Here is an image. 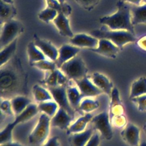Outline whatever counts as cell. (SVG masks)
<instances>
[{
    "mask_svg": "<svg viewBox=\"0 0 146 146\" xmlns=\"http://www.w3.org/2000/svg\"><path fill=\"white\" fill-rule=\"evenodd\" d=\"M117 9L114 14L100 18V23L107 26L111 30H127L135 34L131 22L130 6L119 0L117 3Z\"/></svg>",
    "mask_w": 146,
    "mask_h": 146,
    "instance_id": "6da1fadb",
    "label": "cell"
},
{
    "mask_svg": "<svg viewBox=\"0 0 146 146\" xmlns=\"http://www.w3.org/2000/svg\"><path fill=\"white\" fill-rule=\"evenodd\" d=\"M92 36L99 39L110 40L120 50L127 43L135 42L137 39L135 34L127 30H105L96 29L90 33Z\"/></svg>",
    "mask_w": 146,
    "mask_h": 146,
    "instance_id": "7a4b0ae2",
    "label": "cell"
},
{
    "mask_svg": "<svg viewBox=\"0 0 146 146\" xmlns=\"http://www.w3.org/2000/svg\"><path fill=\"white\" fill-rule=\"evenodd\" d=\"M51 127V118L41 113L38 121L29 136V142L33 145H43L48 139Z\"/></svg>",
    "mask_w": 146,
    "mask_h": 146,
    "instance_id": "3957f363",
    "label": "cell"
},
{
    "mask_svg": "<svg viewBox=\"0 0 146 146\" xmlns=\"http://www.w3.org/2000/svg\"><path fill=\"white\" fill-rule=\"evenodd\" d=\"M59 69L70 80L80 79L87 76L88 68L83 59L78 55L63 63Z\"/></svg>",
    "mask_w": 146,
    "mask_h": 146,
    "instance_id": "277c9868",
    "label": "cell"
},
{
    "mask_svg": "<svg viewBox=\"0 0 146 146\" xmlns=\"http://www.w3.org/2000/svg\"><path fill=\"white\" fill-rule=\"evenodd\" d=\"M1 25L2 26L1 32L0 46L1 48H2L18 38L23 31V26L21 22L14 19L6 21Z\"/></svg>",
    "mask_w": 146,
    "mask_h": 146,
    "instance_id": "5b68a950",
    "label": "cell"
},
{
    "mask_svg": "<svg viewBox=\"0 0 146 146\" xmlns=\"http://www.w3.org/2000/svg\"><path fill=\"white\" fill-rule=\"evenodd\" d=\"M93 128L97 130L107 140H111L113 136L112 125L108 112H102L93 116L91 121Z\"/></svg>",
    "mask_w": 146,
    "mask_h": 146,
    "instance_id": "8992f818",
    "label": "cell"
},
{
    "mask_svg": "<svg viewBox=\"0 0 146 146\" xmlns=\"http://www.w3.org/2000/svg\"><path fill=\"white\" fill-rule=\"evenodd\" d=\"M39 112L38 105L35 103H31L22 112L15 116L14 121L9 123L3 128V131L8 135H13V130L17 125L30 120L36 116Z\"/></svg>",
    "mask_w": 146,
    "mask_h": 146,
    "instance_id": "52a82bcc",
    "label": "cell"
},
{
    "mask_svg": "<svg viewBox=\"0 0 146 146\" xmlns=\"http://www.w3.org/2000/svg\"><path fill=\"white\" fill-rule=\"evenodd\" d=\"M51 94L53 100L58 104L59 107L65 110L71 116L74 117V109L71 106L67 94L66 86L48 87Z\"/></svg>",
    "mask_w": 146,
    "mask_h": 146,
    "instance_id": "ba28073f",
    "label": "cell"
},
{
    "mask_svg": "<svg viewBox=\"0 0 146 146\" xmlns=\"http://www.w3.org/2000/svg\"><path fill=\"white\" fill-rule=\"evenodd\" d=\"M122 140L129 146H138L140 143V129L138 126L128 123L120 132Z\"/></svg>",
    "mask_w": 146,
    "mask_h": 146,
    "instance_id": "9c48e42d",
    "label": "cell"
},
{
    "mask_svg": "<svg viewBox=\"0 0 146 146\" xmlns=\"http://www.w3.org/2000/svg\"><path fill=\"white\" fill-rule=\"evenodd\" d=\"M90 50L107 58L115 59L120 49L110 40L99 39L98 46L96 48H91Z\"/></svg>",
    "mask_w": 146,
    "mask_h": 146,
    "instance_id": "30bf717a",
    "label": "cell"
},
{
    "mask_svg": "<svg viewBox=\"0 0 146 146\" xmlns=\"http://www.w3.org/2000/svg\"><path fill=\"white\" fill-rule=\"evenodd\" d=\"M79 88L83 98H92L103 93L91 80L90 77L86 76L80 79L74 81Z\"/></svg>",
    "mask_w": 146,
    "mask_h": 146,
    "instance_id": "8fae6325",
    "label": "cell"
},
{
    "mask_svg": "<svg viewBox=\"0 0 146 146\" xmlns=\"http://www.w3.org/2000/svg\"><path fill=\"white\" fill-rule=\"evenodd\" d=\"M34 42L47 59L54 62L56 61L58 56V49L50 42L41 39L36 34H34Z\"/></svg>",
    "mask_w": 146,
    "mask_h": 146,
    "instance_id": "7c38bea8",
    "label": "cell"
},
{
    "mask_svg": "<svg viewBox=\"0 0 146 146\" xmlns=\"http://www.w3.org/2000/svg\"><path fill=\"white\" fill-rule=\"evenodd\" d=\"M80 48L72 44H64L58 49V56L55 62L58 68L61 66L78 55Z\"/></svg>",
    "mask_w": 146,
    "mask_h": 146,
    "instance_id": "4fadbf2b",
    "label": "cell"
},
{
    "mask_svg": "<svg viewBox=\"0 0 146 146\" xmlns=\"http://www.w3.org/2000/svg\"><path fill=\"white\" fill-rule=\"evenodd\" d=\"M71 44L79 48H88L89 49L96 48L99 43V39L91 35L84 33L74 35L70 39Z\"/></svg>",
    "mask_w": 146,
    "mask_h": 146,
    "instance_id": "5bb4252c",
    "label": "cell"
},
{
    "mask_svg": "<svg viewBox=\"0 0 146 146\" xmlns=\"http://www.w3.org/2000/svg\"><path fill=\"white\" fill-rule=\"evenodd\" d=\"M73 118L74 117L71 116L65 110L59 107L54 116L51 118V126L62 130H66L71 125Z\"/></svg>",
    "mask_w": 146,
    "mask_h": 146,
    "instance_id": "9a60e30c",
    "label": "cell"
},
{
    "mask_svg": "<svg viewBox=\"0 0 146 146\" xmlns=\"http://www.w3.org/2000/svg\"><path fill=\"white\" fill-rule=\"evenodd\" d=\"M90 79L103 93L106 94L110 97L114 87L112 82L107 76L102 73L95 72L90 76Z\"/></svg>",
    "mask_w": 146,
    "mask_h": 146,
    "instance_id": "2e32d148",
    "label": "cell"
},
{
    "mask_svg": "<svg viewBox=\"0 0 146 146\" xmlns=\"http://www.w3.org/2000/svg\"><path fill=\"white\" fill-rule=\"evenodd\" d=\"M47 72L44 83L48 87L66 86L68 78L59 68H57L54 71Z\"/></svg>",
    "mask_w": 146,
    "mask_h": 146,
    "instance_id": "e0dca14e",
    "label": "cell"
},
{
    "mask_svg": "<svg viewBox=\"0 0 146 146\" xmlns=\"http://www.w3.org/2000/svg\"><path fill=\"white\" fill-rule=\"evenodd\" d=\"M111 100L108 110L110 118L116 116L124 114V108L120 97V94L116 87H113L111 96Z\"/></svg>",
    "mask_w": 146,
    "mask_h": 146,
    "instance_id": "ac0fdd59",
    "label": "cell"
},
{
    "mask_svg": "<svg viewBox=\"0 0 146 146\" xmlns=\"http://www.w3.org/2000/svg\"><path fill=\"white\" fill-rule=\"evenodd\" d=\"M52 21L60 35L70 38L74 35L70 27L69 20L64 13L59 12Z\"/></svg>",
    "mask_w": 146,
    "mask_h": 146,
    "instance_id": "d6986e66",
    "label": "cell"
},
{
    "mask_svg": "<svg viewBox=\"0 0 146 146\" xmlns=\"http://www.w3.org/2000/svg\"><path fill=\"white\" fill-rule=\"evenodd\" d=\"M94 133L93 128L86 129L79 133H72L68 137V142L70 146H86Z\"/></svg>",
    "mask_w": 146,
    "mask_h": 146,
    "instance_id": "ffe728a7",
    "label": "cell"
},
{
    "mask_svg": "<svg viewBox=\"0 0 146 146\" xmlns=\"http://www.w3.org/2000/svg\"><path fill=\"white\" fill-rule=\"evenodd\" d=\"M93 116L91 113H86L84 115L78 117L74 122L71 124L66 129L67 133L68 135L72 133H79L86 129L88 123L91 122Z\"/></svg>",
    "mask_w": 146,
    "mask_h": 146,
    "instance_id": "44dd1931",
    "label": "cell"
},
{
    "mask_svg": "<svg viewBox=\"0 0 146 146\" xmlns=\"http://www.w3.org/2000/svg\"><path fill=\"white\" fill-rule=\"evenodd\" d=\"M131 22L133 26L140 24L146 25V4L130 6Z\"/></svg>",
    "mask_w": 146,
    "mask_h": 146,
    "instance_id": "7402d4cb",
    "label": "cell"
},
{
    "mask_svg": "<svg viewBox=\"0 0 146 146\" xmlns=\"http://www.w3.org/2000/svg\"><path fill=\"white\" fill-rule=\"evenodd\" d=\"M146 94V76H140L134 80L131 86L129 99Z\"/></svg>",
    "mask_w": 146,
    "mask_h": 146,
    "instance_id": "603a6c76",
    "label": "cell"
},
{
    "mask_svg": "<svg viewBox=\"0 0 146 146\" xmlns=\"http://www.w3.org/2000/svg\"><path fill=\"white\" fill-rule=\"evenodd\" d=\"M12 108L15 116L22 112L31 103V100L25 96H16L11 100Z\"/></svg>",
    "mask_w": 146,
    "mask_h": 146,
    "instance_id": "cb8c5ba5",
    "label": "cell"
},
{
    "mask_svg": "<svg viewBox=\"0 0 146 146\" xmlns=\"http://www.w3.org/2000/svg\"><path fill=\"white\" fill-rule=\"evenodd\" d=\"M17 11L13 4L6 3L1 0L0 2V22L2 25L6 21L13 19Z\"/></svg>",
    "mask_w": 146,
    "mask_h": 146,
    "instance_id": "d4e9b609",
    "label": "cell"
},
{
    "mask_svg": "<svg viewBox=\"0 0 146 146\" xmlns=\"http://www.w3.org/2000/svg\"><path fill=\"white\" fill-rule=\"evenodd\" d=\"M27 52L30 65L35 62L47 59L41 50L36 46L34 41H31L28 43Z\"/></svg>",
    "mask_w": 146,
    "mask_h": 146,
    "instance_id": "484cf974",
    "label": "cell"
},
{
    "mask_svg": "<svg viewBox=\"0 0 146 146\" xmlns=\"http://www.w3.org/2000/svg\"><path fill=\"white\" fill-rule=\"evenodd\" d=\"M32 92L35 101L38 103L53 100L50 91L39 84H35L33 87Z\"/></svg>",
    "mask_w": 146,
    "mask_h": 146,
    "instance_id": "4316f807",
    "label": "cell"
},
{
    "mask_svg": "<svg viewBox=\"0 0 146 146\" xmlns=\"http://www.w3.org/2000/svg\"><path fill=\"white\" fill-rule=\"evenodd\" d=\"M18 38L14 40L12 42L1 48L0 52V65L2 67L7 63L9 60L13 57L17 49Z\"/></svg>",
    "mask_w": 146,
    "mask_h": 146,
    "instance_id": "83f0119b",
    "label": "cell"
},
{
    "mask_svg": "<svg viewBox=\"0 0 146 146\" xmlns=\"http://www.w3.org/2000/svg\"><path fill=\"white\" fill-rule=\"evenodd\" d=\"M67 94L69 102L74 108H78L82 99L83 98L79 88L76 86H71L67 88Z\"/></svg>",
    "mask_w": 146,
    "mask_h": 146,
    "instance_id": "f1b7e54d",
    "label": "cell"
},
{
    "mask_svg": "<svg viewBox=\"0 0 146 146\" xmlns=\"http://www.w3.org/2000/svg\"><path fill=\"white\" fill-rule=\"evenodd\" d=\"M38 107L39 112L45 113L50 118L54 116L59 108L58 104L54 100L39 103Z\"/></svg>",
    "mask_w": 146,
    "mask_h": 146,
    "instance_id": "f546056e",
    "label": "cell"
},
{
    "mask_svg": "<svg viewBox=\"0 0 146 146\" xmlns=\"http://www.w3.org/2000/svg\"><path fill=\"white\" fill-rule=\"evenodd\" d=\"M99 106L98 100L91 98H84L82 99L78 109L86 113H88L97 110Z\"/></svg>",
    "mask_w": 146,
    "mask_h": 146,
    "instance_id": "4dcf8cb0",
    "label": "cell"
},
{
    "mask_svg": "<svg viewBox=\"0 0 146 146\" xmlns=\"http://www.w3.org/2000/svg\"><path fill=\"white\" fill-rule=\"evenodd\" d=\"M58 14V11L56 9L47 6L38 14V18L43 22L48 23L50 21H53Z\"/></svg>",
    "mask_w": 146,
    "mask_h": 146,
    "instance_id": "1f68e13d",
    "label": "cell"
},
{
    "mask_svg": "<svg viewBox=\"0 0 146 146\" xmlns=\"http://www.w3.org/2000/svg\"><path fill=\"white\" fill-rule=\"evenodd\" d=\"M31 66L46 72L54 71L58 68L55 62L49 60L48 59L35 62L31 64Z\"/></svg>",
    "mask_w": 146,
    "mask_h": 146,
    "instance_id": "d6a6232c",
    "label": "cell"
},
{
    "mask_svg": "<svg viewBox=\"0 0 146 146\" xmlns=\"http://www.w3.org/2000/svg\"><path fill=\"white\" fill-rule=\"evenodd\" d=\"M14 78L12 74L7 71H1V89L8 90L14 84Z\"/></svg>",
    "mask_w": 146,
    "mask_h": 146,
    "instance_id": "836d02e7",
    "label": "cell"
},
{
    "mask_svg": "<svg viewBox=\"0 0 146 146\" xmlns=\"http://www.w3.org/2000/svg\"><path fill=\"white\" fill-rule=\"evenodd\" d=\"M111 123L113 127L117 128H124L127 124V119L124 114L114 116L110 118Z\"/></svg>",
    "mask_w": 146,
    "mask_h": 146,
    "instance_id": "e575fe53",
    "label": "cell"
},
{
    "mask_svg": "<svg viewBox=\"0 0 146 146\" xmlns=\"http://www.w3.org/2000/svg\"><path fill=\"white\" fill-rule=\"evenodd\" d=\"M130 100L136 106L138 111L141 112H146V94L133 98Z\"/></svg>",
    "mask_w": 146,
    "mask_h": 146,
    "instance_id": "d590c367",
    "label": "cell"
},
{
    "mask_svg": "<svg viewBox=\"0 0 146 146\" xmlns=\"http://www.w3.org/2000/svg\"><path fill=\"white\" fill-rule=\"evenodd\" d=\"M46 1L48 6L56 9L58 13L63 12L67 15L66 13L67 12L68 13V11H70L71 10V9L68 6H66L65 5H62L56 0H46Z\"/></svg>",
    "mask_w": 146,
    "mask_h": 146,
    "instance_id": "8d00e7d4",
    "label": "cell"
},
{
    "mask_svg": "<svg viewBox=\"0 0 146 146\" xmlns=\"http://www.w3.org/2000/svg\"><path fill=\"white\" fill-rule=\"evenodd\" d=\"M0 109L2 112L8 116H13L15 115L12 108L11 101L9 100L4 99L1 100L0 104Z\"/></svg>",
    "mask_w": 146,
    "mask_h": 146,
    "instance_id": "74e56055",
    "label": "cell"
},
{
    "mask_svg": "<svg viewBox=\"0 0 146 146\" xmlns=\"http://www.w3.org/2000/svg\"><path fill=\"white\" fill-rule=\"evenodd\" d=\"M80 7L85 10H91L98 3L99 0H74Z\"/></svg>",
    "mask_w": 146,
    "mask_h": 146,
    "instance_id": "f35d334b",
    "label": "cell"
},
{
    "mask_svg": "<svg viewBox=\"0 0 146 146\" xmlns=\"http://www.w3.org/2000/svg\"><path fill=\"white\" fill-rule=\"evenodd\" d=\"M100 144V137L98 132H94L92 136L86 146H99Z\"/></svg>",
    "mask_w": 146,
    "mask_h": 146,
    "instance_id": "ab89813d",
    "label": "cell"
},
{
    "mask_svg": "<svg viewBox=\"0 0 146 146\" xmlns=\"http://www.w3.org/2000/svg\"><path fill=\"white\" fill-rule=\"evenodd\" d=\"M42 146H60L59 137L58 136H52L48 138Z\"/></svg>",
    "mask_w": 146,
    "mask_h": 146,
    "instance_id": "60d3db41",
    "label": "cell"
},
{
    "mask_svg": "<svg viewBox=\"0 0 146 146\" xmlns=\"http://www.w3.org/2000/svg\"><path fill=\"white\" fill-rule=\"evenodd\" d=\"M137 44L140 48L144 51H146V35L141 37L137 41Z\"/></svg>",
    "mask_w": 146,
    "mask_h": 146,
    "instance_id": "b9f144b4",
    "label": "cell"
},
{
    "mask_svg": "<svg viewBox=\"0 0 146 146\" xmlns=\"http://www.w3.org/2000/svg\"><path fill=\"white\" fill-rule=\"evenodd\" d=\"M0 146H25L24 145H22L19 143L17 142H14L13 141H10V142H7L6 143H3V144H1Z\"/></svg>",
    "mask_w": 146,
    "mask_h": 146,
    "instance_id": "7bdbcfd3",
    "label": "cell"
},
{
    "mask_svg": "<svg viewBox=\"0 0 146 146\" xmlns=\"http://www.w3.org/2000/svg\"><path fill=\"white\" fill-rule=\"evenodd\" d=\"M122 1L124 2H128L130 3L131 5H140V3L142 1V0H121Z\"/></svg>",
    "mask_w": 146,
    "mask_h": 146,
    "instance_id": "ee69618b",
    "label": "cell"
},
{
    "mask_svg": "<svg viewBox=\"0 0 146 146\" xmlns=\"http://www.w3.org/2000/svg\"><path fill=\"white\" fill-rule=\"evenodd\" d=\"M3 2L6 3H10V4H13V0H1Z\"/></svg>",
    "mask_w": 146,
    "mask_h": 146,
    "instance_id": "f6af8a7d",
    "label": "cell"
},
{
    "mask_svg": "<svg viewBox=\"0 0 146 146\" xmlns=\"http://www.w3.org/2000/svg\"><path fill=\"white\" fill-rule=\"evenodd\" d=\"M138 146H146V141H143L140 142Z\"/></svg>",
    "mask_w": 146,
    "mask_h": 146,
    "instance_id": "bcb514c9",
    "label": "cell"
},
{
    "mask_svg": "<svg viewBox=\"0 0 146 146\" xmlns=\"http://www.w3.org/2000/svg\"><path fill=\"white\" fill-rule=\"evenodd\" d=\"M60 5H65L64 4V1H65V0H56Z\"/></svg>",
    "mask_w": 146,
    "mask_h": 146,
    "instance_id": "7dc6e473",
    "label": "cell"
},
{
    "mask_svg": "<svg viewBox=\"0 0 146 146\" xmlns=\"http://www.w3.org/2000/svg\"><path fill=\"white\" fill-rule=\"evenodd\" d=\"M143 129H144V131L146 135V121L144 124V126H143Z\"/></svg>",
    "mask_w": 146,
    "mask_h": 146,
    "instance_id": "c3c4849f",
    "label": "cell"
},
{
    "mask_svg": "<svg viewBox=\"0 0 146 146\" xmlns=\"http://www.w3.org/2000/svg\"><path fill=\"white\" fill-rule=\"evenodd\" d=\"M141 2H143V3H145L146 4V0H142Z\"/></svg>",
    "mask_w": 146,
    "mask_h": 146,
    "instance_id": "681fc988",
    "label": "cell"
}]
</instances>
